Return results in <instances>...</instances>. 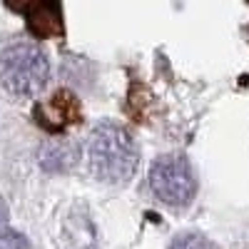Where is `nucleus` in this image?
I'll list each match as a JSON object with an SVG mask.
<instances>
[{
  "mask_svg": "<svg viewBox=\"0 0 249 249\" xmlns=\"http://www.w3.org/2000/svg\"><path fill=\"white\" fill-rule=\"evenodd\" d=\"M20 13L25 15L28 30H30L37 40L62 37V35H65L60 3H30V5H20Z\"/></svg>",
  "mask_w": 249,
  "mask_h": 249,
  "instance_id": "39448f33",
  "label": "nucleus"
},
{
  "mask_svg": "<svg viewBox=\"0 0 249 249\" xmlns=\"http://www.w3.org/2000/svg\"><path fill=\"white\" fill-rule=\"evenodd\" d=\"M90 167L102 182H127L137 170L140 150L132 135L117 122H102L90 135Z\"/></svg>",
  "mask_w": 249,
  "mask_h": 249,
  "instance_id": "f257e3e1",
  "label": "nucleus"
},
{
  "mask_svg": "<svg viewBox=\"0 0 249 249\" xmlns=\"http://www.w3.org/2000/svg\"><path fill=\"white\" fill-rule=\"evenodd\" d=\"M33 115H35V122L40 124V127L53 132V135L65 132L70 124L82 120L80 102H77V97L70 90H57L50 97L48 105H35Z\"/></svg>",
  "mask_w": 249,
  "mask_h": 249,
  "instance_id": "20e7f679",
  "label": "nucleus"
},
{
  "mask_svg": "<svg viewBox=\"0 0 249 249\" xmlns=\"http://www.w3.org/2000/svg\"><path fill=\"white\" fill-rule=\"evenodd\" d=\"M50 80L45 53L33 43H15L0 53V85L18 97H35Z\"/></svg>",
  "mask_w": 249,
  "mask_h": 249,
  "instance_id": "f03ea898",
  "label": "nucleus"
},
{
  "mask_svg": "<svg viewBox=\"0 0 249 249\" xmlns=\"http://www.w3.org/2000/svg\"><path fill=\"white\" fill-rule=\"evenodd\" d=\"M170 249H219V247L202 234H182L172 242Z\"/></svg>",
  "mask_w": 249,
  "mask_h": 249,
  "instance_id": "423d86ee",
  "label": "nucleus"
},
{
  "mask_svg": "<svg viewBox=\"0 0 249 249\" xmlns=\"http://www.w3.org/2000/svg\"><path fill=\"white\" fill-rule=\"evenodd\" d=\"M152 192L170 207H187L197 195V179L182 155H164L150 170Z\"/></svg>",
  "mask_w": 249,
  "mask_h": 249,
  "instance_id": "7ed1b4c3",
  "label": "nucleus"
},
{
  "mask_svg": "<svg viewBox=\"0 0 249 249\" xmlns=\"http://www.w3.org/2000/svg\"><path fill=\"white\" fill-rule=\"evenodd\" d=\"M8 219H10V212H8V204H5L3 195H0V227H5V224H8Z\"/></svg>",
  "mask_w": 249,
  "mask_h": 249,
  "instance_id": "0eeeda50",
  "label": "nucleus"
}]
</instances>
